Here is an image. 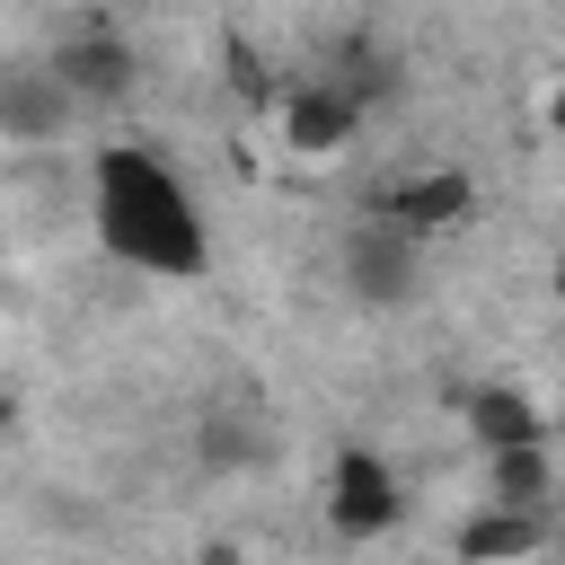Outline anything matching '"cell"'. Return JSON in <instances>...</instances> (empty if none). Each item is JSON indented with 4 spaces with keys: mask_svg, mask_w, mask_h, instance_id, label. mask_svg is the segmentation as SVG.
I'll use <instances>...</instances> for the list:
<instances>
[{
    "mask_svg": "<svg viewBox=\"0 0 565 565\" xmlns=\"http://www.w3.org/2000/svg\"><path fill=\"white\" fill-rule=\"evenodd\" d=\"M415 282H424V238H415L406 221L371 212V221L344 238V291H353L362 309H406Z\"/></svg>",
    "mask_w": 565,
    "mask_h": 565,
    "instance_id": "2",
    "label": "cell"
},
{
    "mask_svg": "<svg viewBox=\"0 0 565 565\" xmlns=\"http://www.w3.org/2000/svg\"><path fill=\"white\" fill-rule=\"evenodd\" d=\"M88 212H97V238H106L124 265L159 274V282H185V274L212 265V230H203L185 177H177L159 150H141V141H106V150H97Z\"/></svg>",
    "mask_w": 565,
    "mask_h": 565,
    "instance_id": "1",
    "label": "cell"
},
{
    "mask_svg": "<svg viewBox=\"0 0 565 565\" xmlns=\"http://www.w3.org/2000/svg\"><path fill=\"white\" fill-rule=\"evenodd\" d=\"M450 547L459 556H530V547H547V521L530 512V503H503V494H486V512H468L459 530H450Z\"/></svg>",
    "mask_w": 565,
    "mask_h": 565,
    "instance_id": "8",
    "label": "cell"
},
{
    "mask_svg": "<svg viewBox=\"0 0 565 565\" xmlns=\"http://www.w3.org/2000/svg\"><path fill=\"white\" fill-rule=\"evenodd\" d=\"M486 494L539 512L547 494H565V450L556 441H503V450H486Z\"/></svg>",
    "mask_w": 565,
    "mask_h": 565,
    "instance_id": "7",
    "label": "cell"
},
{
    "mask_svg": "<svg viewBox=\"0 0 565 565\" xmlns=\"http://www.w3.org/2000/svg\"><path fill=\"white\" fill-rule=\"evenodd\" d=\"M203 459H212V468H238V459H256V433H238V424L221 415V424H203Z\"/></svg>",
    "mask_w": 565,
    "mask_h": 565,
    "instance_id": "12",
    "label": "cell"
},
{
    "mask_svg": "<svg viewBox=\"0 0 565 565\" xmlns=\"http://www.w3.org/2000/svg\"><path fill=\"white\" fill-rule=\"evenodd\" d=\"M468 433H477L486 450H503V441H556L547 415H539L521 388H477V397H468Z\"/></svg>",
    "mask_w": 565,
    "mask_h": 565,
    "instance_id": "9",
    "label": "cell"
},
{
    "mask_svg": "<svg viewBox=\"0 0 565 565\" xmlns=\"http://www.w3.org/2000/svg\"><path fill=\"white\" fill-rule=\"evenodd\" d=\"M71 106H79V97H71L53 71H18V79H9V132H26V141L53 132V124H71Z\"/></svg>",
    "mask_w": 565,
    "mask_h": 565,
    "instance_id": "10",
    "label": "cell"
},
{
    "mask_svg": "<svg viewBox=\"0 0 565 565\" xmlns=\"http://www.w3.org/2000/svg\"><path fill=\"white\" fill-rule=\"evenodd\" d=\"M327 79H344L362 106H380V97H397V62L380 53V44H335V62H327Z\"/></svg>",
    "mask_w": 565,
    "mask_h": 565,
    "instance_id": "11",
    "label": "cell"
},
{
    "mask_svg": "<svg viewBox=\"0 0 565 565\" xmlns=\"http://www.w3.org/2000/svg\"><path fill=\"white\" fill-rule=\"evenodd\" d=\"M547 132H556V141H565V79H556V88H547Z\"/></svg>",
    "mask_w": 565,
    "mask_h": 565,
    "instance_id": "13",
    "label": "cell"
},
{
    "mask_svg": "<svg viewBox=\"0 0 565 565\" xmlns=\"http://www.w3.org/2000/svg\"><path fill=\"white\" fill-rule=\"evenodd\" d=\"M53 79H62L79 106H124V97L141 88V62H132V44H124L115 26H79V35H62V53H53Z\"/></svg>",
    "mask_w": 565,
    "mask_h": 565,
    "instance_id": "5",
    "label": "cell"
},
{
    "mask_svg": "<svg viewBox=\"0 0 565 565\" xmlns=\"http://www.w3.org/2000/svg\"><path fill=\"white\" fill-rule=\"evenodd\" d=\"M371 212L406 221L415 238H441V230H459V221L477 212V177H468V168H415V177L380 185V203H371Z\"/></svg>",
    "mask_w": 565,
    "mask_h": 565,
    "instance_id": "6",
    "label": "cell"
},
{
    "mask_svg": "<svg viewBox=\"0 0 565 565\" xmlns=\"http://www.w3.org/2000/svg\"><path fill=\"white\" fill-rule=\"evenodd\" d=\"M362 115H371V106H362L344 79H327V71L274 97V132H282V150H291V159H335V150H353Z\"/></svg>",
    "mask_w": 565,
    "mask_h": 565,
    "instance_id": "3",
    "label": "cell"
},
{
    "mask_svg": "<svg viewBox=\"0 0 565 565\" xmlns=\"http://www.w3.org/2000/svg\"><path fill=\"white\" fill-rule=\"evenodd\" d=\"M556 300H565V247H556Z\"/></svg>",
    "mask_w": 565,
    "mask_h": 565,
    "instance_id": "14",
    "label": "cell"
},
{
    "mask_svg": "<svg viewBox=\"0 0 565 565\" xmlns=\"http://www.w3.org/2000/svg\"><path fill=\"white\" fill-rule=\"evenodd\" d=\"M327 521H335L344 539H388V530L406 521V494H397V468H388L380 450H362V441H344V450H335V468H327Z\"/></svg>",
    "mask_w": 565,
    "mask_h": 565,
    "instance_id": "4",
    "label": "cell"
}]
</instances>
